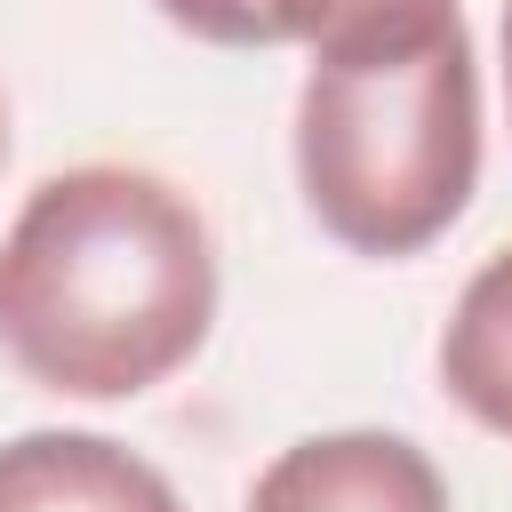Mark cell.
<instances>
[{"label": "cell", "instance_id": "obj_1", "mask_svg": "<svg viewBox=\"0 0 512 512\" xmlns=\"http://www.w3.org/2000/svg\"><path fill=\"white\" fill-rule=\"evenodd\" d=\"M216 328V240L192 192L80 160L24 192L0 240V352L56 400H136Z\"/></svg>", "mask_w": 512, "mask_h": 512}, {"label": "cell", "instance_id": "obj_2", "mask_svg": "<svg viewBox=\"0 0 512 512\" xmlns=\"http://www.w3.org/2000/svg\"><path fill=\"white\" fill-rule=\"evenodd\" d=\"M296 184L352 256L432 248L480 184V64L456 0L344 16L296 88Z\"/></svg>", "mask_w": 512, "mask_h": 512}, {"label": "cell", "instance_id": "obj_3", "mask_svg": "<svg viewBox=\"0 0 512 512\" xmlns=\"http://www.w3.org/2000/svg\"><path fill=\"white\" fill-rule=\"evenodd\" d=\"M248 512H456L440 464L408 432H312L288 440L256 488Z\"/></svg>", "mask_w": 512, "mask_h": 512}, {"label": "cell", "instance_id": "obj_4", "mask_svg": "<svg viewBox=\"0 0 512 512\" xmlns=\"http://www.w3.org/2000/svg\"><path fill=\"white\" fill-rule=\"evenodd\" d=\"M0 512H184V496L104 432H16L0 448Z\"/></svg>", "mask_w": 512, "mask_h": 512}, {"label": "cell", "instance_id": "obj_5", "mask_svg": "<svg viewBox=\"0 0 512 512\" xmlns=\"http://www.w3.org/2000/svg\"><path fill=\"white\" fill-rule=\"evenodd\" d=\"M440 384L480 432L512 440V248H496L464 280L440 328Z\"/></svg>", "mask_w": 512, "mask_h": 512}, {"label": "cell", "instance_id": "obj_6", "mask_svg": "<svg viewBox=\"0 0 512 512\" xmlns=\"http://www.w3.org/2000/svg\"><path fill=\"white\" fill-rule=\"evenodd\" d=\"M152 8L208 48H320L344 16L376 0H152Z\"/></svg>", "mask_w": 512, "mask_h": 512}, {"label": "cell", "instance_id": "obj_7", "mask_svg": "<svg viewBox=\"0 0 512 512\" xmlns=\"http://www.w3.org/2000/svg\"><path fill=\"white\" fill-rule=\"evenodd\" d=\"M504 120H512V0H504Z\"/></svg>", "mask_w": 512, "mask_h": 512}, {"label": "cell", "instance_id": "obj_8", "mask_svg": "<svg viewBox=\"0 0 512 512\" xmlns=\"http://www.w3.org/2000/svg\"><path fill=\"white\" fill-rule=\"evenodd\" d=\"M0 160H8V104H0Z\"/></svg>", "mask_w": 512, "mask_h": 512}]
</instances>
